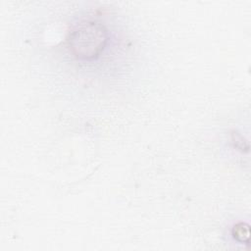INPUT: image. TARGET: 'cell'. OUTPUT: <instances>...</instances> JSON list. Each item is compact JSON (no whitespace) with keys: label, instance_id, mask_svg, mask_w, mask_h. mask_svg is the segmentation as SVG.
Listing matches in <instances>:
<instances>
[{"label":"cell","instance_id":"obj_2","mask_svg":"<svg viewBox=\"0 0 251 251\" xmlns=\"http://www.w3.org/2000/svg\"><path fill=\"white\" fill-rule=\"evenodd\" d=\"M231 235L239 243H246V244L249 243V238H250L249 226L243 222L235 224L231 229Z\"/></svg>","mask_w":251,"mask_h":251},{"label":"cell","instance_id":"obj_1","mask_svg":"<svg viewBox=\"0 0 251 251\" xmlns=\"http://www.w3.org/2000/svg\"><path fill=\"white\" fill-rule=\"evenodd\" d=\"M66 42L75 59L80 62H93L99 59L107 49L110 31L98 19H81L68 31Z\"/></svg>","mask_w":251,"mask_h":251}]
</instances>
